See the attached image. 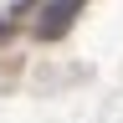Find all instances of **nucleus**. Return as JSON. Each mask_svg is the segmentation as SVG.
I'll return each mask as SVG.
<instances>
[{
    "label": "nucleus",
    "instance_id": "f257e3e1",
    "mask_svg": "<svg viewBox=\"0 0 123 123\" xmlns=\"http://www.w3.org/2000/svg\"><path fill=\"white\" fill-rule=\"evenodd\" d=\"M77 10H82V0H51V5L41 10V36H46V41H56L62 31L77 21Z\"/></svg>",
    "mask_w": 123,
    "mask_h": 123
}]
</instances>
